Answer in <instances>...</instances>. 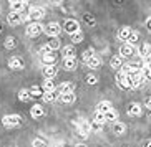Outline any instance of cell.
I'll return each instance as SVG.
<instances>
[{
  "label": "cell",
  "mask_w": 151,
  "mask_h": 147,
  "mask_svg": "<svg viewBox=\"0 0 151 147\" xmlns=\"http://www.w3.org/2000/svg\"><path fill=\"white\" fill-rule=\"evenodd\" d=\"M43 89H45V91H57L55 81H53V80H50V78H47V80L43 81Z\"/></svg>",
  "instance_id": "26"
},
{
  "label": "cell",
  "mask_w": 151,
  "mask_h": 147,
  "mask_svg": "<svg viewBox=\"0 0 151 147\" xmlns=\"http://www.w3.org/2000/svg\"><path fill=\"white\" fill-rule=\"evenodd\" d=\"M116 83H118V86H121V88H124V89H128L129 88L128 75H124V73L118 71V73H116Z\"/></svg>",
  "instance_id": "8"
},
{
  "label": "cell",
  "mask_w": 151,
  "mask_h": 147,
  "mask_svg": "<svg viewBox=\"0 0 151 147\" xmlns=\"http://www.w3.org/2000/svg\"><path fill=\"white\" fill-rule=\"evenodd\" d=\"M43 76L53 80L55 76H57V66L55 65H52V66H43Z\"/></svg>",
  "instance_id": "17"
},
{
  "label": "cell",
  "mask_w": 151,
  "mask_h": 147,
  "mask_svg": "<svg viewBox=\"0 0 151 147\" xmlns=\"http://www.w3.org/2000/svg\"><path fill=\"white\" fill-rule=\"evenodd\" d=\"M10 9H12V12L22 13L23 9H25V2L23 0H14V2H10Z\"/></svg>",
  "instance_id": "14"
},
{
  "label": "cell",
  "mask_w": 151,
  "mask_h": 147,
  "mask_svg": "<svg viewBox=\"0 0 151 147\" xmlns=\"http://www.w3.org/2000/svg\"><path fill=\"white\" fill-rule=\"evenodd\" d=\"M40 53H42V55L52 53V50H50V46H48V45H43V46H42V48H40Z\"/></svg>",
  "instance_id": "39"
},
{
  "label": "cell",
  "mask_w": 151,
  "mask_h": 147,
  "mask_svg": "<svg viewBox=\"0 0 151 147\" xmlns=\"http://www.w3.org/2000/svg\"><path fill=\"white\" fill-rule=\"evenodd\" d=\"M7 22L10 25H18V23H22V13H17V12H10L7 15Z\"/></svg>",
  "instance_id": "13"
},
{
  "label": "cell",
  "mask_w": 151,
  "mask_h": 147,
  "mask_svg": "<svg viewBox=\"0 0 151 147\" xmlns=\"http://www.w3.org/2000/svg\"><path fill=\"white\" fill-rule=\"evenodd\" d=\"M33 147H48V144L45 142L43 139H35L33 141Z\"/></svg>",
  "instance_id": "37"
},
{
  "label": "cell",
  "mask_w": 151,
  "mask_h": 147,
  "mask_svg": "<svg viewBox=\"0 0 151 147\" xmlns=\"http://www.w3.org/2000/svg\"><path fill=\"white\" fill-rule=\"evenodd\" d=\"M124 131H126V126H124L123 122H120V121H115V122H113V132H115L116 136L124 134Z\"/></svg>",
  "instance_id": "21"
},
{
  "label": "cell",
  "mask_w": 151,
  "mask_h": 147,
  "mask_svg": "<svg viewBox=\"0 0 151 147\" xmlns=\"http://www.w3.org/2000/svg\"><path fill=\"white\" fill-rule=\"evenodd\" d=\"M4 45H5V48H7V50H14L15 46H17V40H15L14 36H7Z\"/></svg>",
  "instance_id": "29"
},
{
  "label": "cell",
  "mask_w": 151,
  "mask_h": 147,
  "mask_svg": "<svg viewBox=\"0 0 151 147\" xmlns=\"http://www.w3.org/2000/svg\"><path fill=\"white\" fill-rule=\"evenodd\" d=\"M93 131V127H91V124H90L88 121H81L80 126H78V132H80L81 137H88V134Z\"/></svg>",
  "instance_id": "6"
},
{
  "label": "cell",
  "mask_w": 151,
  "mask_h": 147,
  "mask_svg": "<svg viewBox=\"0 0 151 147\" xmlns=\"http://www.w3.org/2000/svg\"><path fill=\"white\" fill-rule=\"evenodd\" d=\"M62 53H63V60L65 58H75V46L73 45H67V46H63L62 50Z\"/></svg>",
  "instance_id": "16"
},
{
  "label": "cell",
  "mask_w": 151,
  "mask_h": 147,
  "mask_svg": "<svg viewBox=\"0 0 151 147\" xmlns=\"http://www.w3.org/2000/svg\"><path fill=\"white\" fill-rule=\"evenodd\" d=\"M47 45L50 46V50H52V51H55V50L60 48V40H58V38H50V41Z\"/></svg>",
  "instance_id": "32"
},
{
  "label": "cell",
  "mask_w": 151,
  "mask_h": 147,
  "mask_svg": "<svg viewBox=\"0 0 151 147\" xmlns=\"http://www.w3.org/2000/svg\"><path fill=\"white\" fill-rule=\"evenodd\" d=\"M146 28H148V30L151 31V17L148 18V20H146Z\"/></svg>",
  "instance_id": "43"
},
{
  "label": "cell",
  "mask_w": 151,
  "mask_h": 147,
  "mask_svg": "<svg viewBox=\"0 0 151 147\" xmlns=\"http://www.w3.org/2000/svg\"><path fill=\"white\" fill-rule=\"evenodd\" d=\"M129 35H131V28L129 27H123V28H120V31H118V38H120L121 41H128Z\"/></svg>",
  "instance_id": "19"
},
{
  "label": "cell",
  "mask_w": 151,
  "mask_h": 147,
  "mask_svg": "<svg viewBox=\"0 0 151 147\" xmlns=\"http://www.w3.org/2000/svg\"><path fill=\"white\" fill-rule=\"evenodd\" d=\"M143 147H151V141H146V142L143 144Z\"/></svg>",
  "instance_id": "44"
},
{
  "label": "cell",
  "mask_w": 151,
  "mask_h": 147,
  "mask_svg": "<svg viewBox=\"0 0 151 147\" xmlns=\"http://www.w3.org/2000/svg\"><path fill=\"white\" fill-rule=\"evenodd\" d=\"M65 93H73V85L63 83V85L58 86V94H65Z\"/></svg>",
  "instance_id": "24"
},
{
  "label": "cell",
  "mask_w": 151,
  "mask_h": 147,
  "mask_svg": "<svg viewBox=\"0 0 151 147\" xmlns=\"http://www.w3.org/2000/svg\"><path fill=\"white\" fill-rule=\"evenodd\" d=\"M93 122L95 124H98V126H103L105 122H106V119H105V114L103 112H95V119H93Z\"/></svg>",
  "instance_id": "30"
},
{
  "label": "cell",
  "mask_w": 151,
  "mask_h": 147,
  "mask_svg": "<svg viewBox=\"0 0 151 147\" xmlns=\"http://www.w3.org/2000/svg\"><path fill=\"white\" fill-rule=\"evenodd\" d=\"M139 55H141V56H145V58H146V56H150V55H151V45L143 43L141 46H139Z\"/></svg>",
  "instance_id": "28"
},
{
  "label": "cell",
  "mask_w": 151,
  "mask_h": 147,
  "mask_svg": "<svg viewBox=\"0 0 151 147\" xmlns=\"http://www.w3.org/2000/svg\"><path fill=\"white\" fill-rule=\"evenodd\" d=\"M42 91H40V88H38V86H33V88L30 89V96H33V98H40L42 96Z\"/></svg>",
  "instance_id": "35"
},
{
  "label": "cell",
  "mask_w": 151,
  "mask_h": 147,
  "mask_svg": "<svg viewBox=\"0 0 151 147\" xmlns=\"http://www.w3.org/2000/svg\"><path fill=\"white\" fill-rule=\"evenodd\" d=\"M138 40H139V33H138V31H131V35H129V38H128V41H126V43L134 45Z\"/></svg>",
  "instance_id": "34"
},
{
  "label": "cell",
  "mask_w": 151,
  "mask_h": 147,
  "mask_svg": "<svg viewBox=\"0 0 151 147\" xmlns=\"http://www.w3.org/2000/svg\"><path fill=\"white\" fill-rule=\"evenodd\" d=\"M27 2H30V0H27Z\"/></svg>",
  "instance_id": "47"
},
{
  "label": "cell",
  "mask_w": 151,
  "mask_h": 147,
  "mask_svg": "<svg viewBox=\"0 0 151 147\" xmlns=\"http://www.w3.org/2000/svg\"><path fill=\"white\" fill-rule=\"evenodd\" d=\"M141 112H143V107L141 104H138V103H131L128 107V116H141Z\"/></svg>",
  "instance_id": "11"
},
{
  "label": "cell",
  "mask_w": 151,
  "mask_h": 147,
  "mask_svg": "<svg viewBox=\"0 0 151 147\" xmlns=\"http://www.w3.org/2000/svg\"><path fill=\"white\" fill-rule=\"evenodd\" d=\"M63 30L71 35V33H75V31H80V25H78L76 20L68 18V20H65V23H63Z\"/></svg>",
  "instance_id": "4"
},
{
  "label": "cell",
  "mask_w": 151,
  "mask_h": 147,
  "mask_svg": "<svg viewBox=\"0 0 151 147\" xmlns=\"http://www.w3.org/2000/svg\"><path fill=\"white\" fill-rule=\"evenodd\" d=\"M76 147H86V146H85V144H78Z\"/></svg>",
  "instance_id": "45"
},
{
  "label": "cell",
  "mask_w": 151,
  "mask_h": 147,
  "mask_svg": "<svg viewBox=\"0 0 151 147\" xmlns=\"http://www.w3.org/2000/svg\"><path fill=\"white\" fill-rule=\"evenodd\" d=\"M85 20H86L88 25H95V18H91V15H90V13H85Z\"/></svg>",
  "instance_id": "40"
},
{
  "label": "cell",
  "mask_w": 151,
  "mask_h": 147,
  "mask_svg": "<svg viewBox=\"0 0 151 147\" xmlns=\"http://www.w3.org/2000/svg\"><path fill=\"white\" fill-rule=\"evenodd\" d=\"M62 30H63L62 25H60V23H57V22H50V23H47V25L43 27V31L50 36V38H57V36L60 35V31H62Z\"/></svg>",
  "instance_id": "1"
},
{
  "label": "cell",
  "mask_w": 151,
  "mask_h": 147,
  "mask_svg": "<svg viewBox=\"0 0 151 147\" xmlns=\"http://www.w3.org/2000/svg\"><path fill=\"white\" fill-rule=\"evenodd\" d=\"M20 122H22V117L18 116V114H9V116H4V119H2V124L5 127H9V129L20 126Z\"/></svg>",
  "instance_id": "2"
},
{
  "label": "cell",
  "mask_w": 151,
  "mask_h": 147,
  "mask_svg": "<svg viewBox=\"0 0 151 147\" xmlns=\"http://www.w3.org/2000/svg\"><path fill=\"white\" fill-rule=\"evenodd\" d=\"M43 107L40 106V104H35V106L30 109V114H32V117H35V119H40L42 116H43Z\"/></svg>",
  "instance_id": "20"
},
{
  "label": "cell",
  "mask_w": 151,
  "mask_h": 147,
  "mask_svg": "<svg viewBox=\"0 0 151 147\" xmlns=\"http://www.w3.org/2000/svg\"><path fill=\"white\" fill-rule=\"evenodd\" d=\"M110 109H111V103H110V101H101V103H98V106H96V111L98 112H103V114H105L106 111H110Z\"/></svg>",
  "instance_id": "23"
},
{
  "label": "cell",
  "mask_w": 151,
  "mask_h": 147,
  "mask_svg": "<svg viewBox=\"0 0 151 147\" xmlns=\"http://www.w3.org/2000/svg\"><path fill=\"white\" fill-rule=\"evenodd\" d=\"M42 63H43V66H52V65H55L57 63V55H55V51L42 55Z\"/></svg>",
  "instance_id": "10"
},
{
  "label": "cell",
  "mask_w": 151,
  "mask_h": 147,
  "mask_svg": "<svg viewBox=\"0 0 151 147\" xmlns=\"http://www.w3.org/2000/svg\"><path fill=\"white\" fill-rule=\"evenodd\" d=\"M110 65H111V68H115V70H120V68L124 65V60H123V56H121V55H115V56L111 58Z\"/></svg>",
  "instance_id": "15"
},
{
  "label": "cell",
  "mask_w": 151,
  "mask_h": 147,
  "mask_svg": "<svg viewBox=\"0 0 151 147\" xmlns=\"http://www.w3.org/2000/svg\"><path fill=\"white\" fill-rule=\"evenodd\" d=\"M43 31V25L40 22H35V23H30L27 25V35L28 36H38Z\"/></svg>",
  "instance_id": "3"
},
{
  "label": "cell",
  "mask_w": 151,
  "mask_h": 147,
  "mask_svg": "<svg viewBox=\"0 0 151 147\" xmlns=\"http://www.w3.org/2000/svg\"><path fill=\"white\" fill-rule=\"evenodd\" d=\"M0 31H2V28H0Z\"/></svg>",
  "instance_id": "48"
},
{
  "label": "cell",
  "mask_w": 151,
  "mask_h": 147,
  "mask_svg": "<svg viewBox=\"0 0 151 147\" xmlns=\"http://www.w3.org/2000/svg\"><path fill=\"white\" fill-rule=\"evenodd\" d=\"M28 15H30V18H33L35 22H40L42 18L45 17V9L43 7H33V9L28 12Z\"/></svg>",
  "instance_id": "5"
},
{
  "label": "cell",
  "mask_w": 151,
  "mask_h": 147,
  "mask_svg": "<svg viewBox=\"0 0 151 147\" xmlns=\"http://www.w3.org/2000/svg\"><path fill=\"white\" fill-rule=\"evenodd\" d=\"M71 41H73V43H81V41H83V33H81V31L71 33Z\"/></svg>",
  "instance_id": "33"
},
{
  "label": "cell",
  "mask_w": 151,
  "mask_h": 147,
  "mask_svg": "<svg viewBox=\"0 0 151 147\" xmlns=\"http://www.w3.org/2000/svg\"><path fill=\"white\" fill-rule=\"evenodd\" d=\"M60 99H62V103L65 104H71L75 101V93H65V94H60Z\"/></svg>",
  "instance_id": "25"
},
{
  "label": "cell",
  "mask_w": 151,
  "mask_h": 147,
  "mask_svg": "<svg viewBox=\"0 0 151 147\" xmlns=\"http://www.w3.org/2000/svg\"><path fill=\"white\" fill-rule=\"evenodd\" d=\"M42 98H43L45 103H53V101H57L58 94H57V91H45L42 94Z\"/></svg>",
  "instance_id": "18"
},
{
  "label": "cell",
  "mask_w": 151,
  "mask_h": 147,
  "mask_svg": "<svg viewBox=\"0 0 151 147\" xmlns=\"http://www.w3.org/2000/svg\"><path fill=\"white\" fill-rule=\"evenodd\" d=\"M30 98H32V96H30V91H27V89H20V91H18V99H20V101L27 103Z\"/></svg>",
  "instance_id": "31"
},
{
  "label": "cell",
  "mask_w": 151,
  "mask_h": 147,
  "mask_svg": "<svg viewBox=\"0 0 151 147\" xmlns=\"http://www.w3.org/2000/svg\"><path fill=\"white\" fill-rule=\"evenodd\" d=\"M93 55H95V51H93L91 48H88V50H85V51H83V55H81V58H83V61H86V60H88V58H91Z\"/></svg>",
  "instance_id": "36"
},
{
  "label": "cell",
  "mask_w": 151,
  "mask_h": 147,
  "mask_svg": "<svg viewBox=\"0 0 151 147\" xmlns=\"http://www.w3.org/2000/svg\"><path fill=\"white\" fill-rule=\"evenodd\" d=\"M86 83H88V85H96L98 78L95 75H88V76H86Z\"/></svg>",
  "instance_id": "38"
},
{
  "label": "cell",
  "mask_w": 151,
  "mask_h": 147,
  "mask_svg": "<svg viewBox=\"0 0 151 147\" xmlns=\"http://www.w3.org/2000/svg\"><path fill=\"white\" fill-rule=\"evenodd\" d=\"M133 53H134V45L123 43L120 46V55L123 56V58H126V56H133Z\"/></svg>",
  "instance_id": "7"
},
{
  "label": "cell",
  "mask_w": 151,
  "mask_h": 147,
  "mask_svg": "<svg viewBox=\"0 0 151 147\" xmlns=\"http://www.w3.org/2000/svg\"><path fill=\"white\" fill-rule=\"evenodd\" d=\"M116 117H118V114H116V111L113 109V107H111L110 111L105 112V119H106V122H115Z\"/></svg>",
  "instance_id": "27"
},
{
  "label": "cell",
  "mask_w": 151,
  "mask_h": 147,
  "mask_svg": "<svg viewBox=\"0 0 151 147\" xmlns=\"http://www.w3.org/2000/svg\"><path fill=\"white\" fill-rule=\"evenodd\" d=\"M9 68L14 70V71H20V70H23V61L20 58H17V56H12L9 60Z\"/></svg>",
  "instance_id": "9"
},
{
  "label": "cell",
  "mask_w": 151,
  "mask_h": 147,
  "mask_svg": "<svg viewBox=\"0 0 151 147\" xmlns=\"http://www.w3.org/2000/svg\"><path fill=\"white\" fill-rule=\"evenodd\" d=\"M145 106H146V109H148V111L151 112V99H148L146 103H145Z\"/></svg>",
  "instance_id": "41"
},
{
  "label": "cell",
  "mask_w": 151,
  "mask_h": 147,
  "mask_svg": "<svg viewBox=\"0 0 151 147\" xmlns=\"http://www.w3.org/2000/svg\"><path fill=\"white\" fill-rule=\"evenodd\" d=\"M85 63H86V66H88V68H93V70H95V68H98L100 65H101V60L98 58V56H95V55H93L91 58H88Z\"/></svg>",
  "instance_id": "22"
},
{
  "label": "cell",
  "mask_w": 151,
  "mask_h": 147,
  "mask_svg": "<svg viewBox=\"0 0 151 147\" xmlns=\"http://www.w3.org/2000/svg\"><path fill=\"white\" fill-rule=\"evenodd\" d=\"M76 66H78L76 58H65L63 60V68H65L67 71H75Z\"/></svg>",
  "instance_id": "12"
},
{
  "label": "cell",
  "mask_w": 151,
  "mask_h": 147,
  "mask_svg": "<svg viewBox=\"0 0 151 147\" xmlns=\"http://www.w3.org/2000/svg\"><path fill=\"white\" fill-rule=\"evenodd\" d=\"M10 2H14V0H10Z\"/></svg>",
  "instance_id": "46"
},
{
  "label": "cell",
  "mask_w": 151,
  "mask_h": 147,
  "mask_svg": "<svg viewBox=\"0 0 151 147\" xmlns=\"http://www.w3.org/2000/svg\"><path fill=\"white\" fill-rule=\"evenodd\" d=\"M52 5H62V0H50Z\"/></svg>",
  "instance_id": "42"
}]
</instances>
